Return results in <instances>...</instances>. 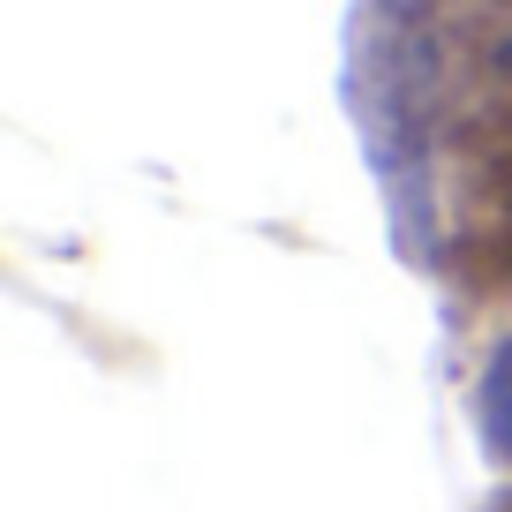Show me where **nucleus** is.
I'll use <instances>...</instances> for the list:
<instances>
[{
  "label": "nucleus",
  "mask_w": 512,
  "mask_h": 512,
  "mask_svg": "<svg viewBox=\"0 0 512 512\" xmlns=\"http://www.w3.org/2000/svg\"><path fill=\"white\" fill-rule=\"evenodd\" d=\"M354 121L392 196L407 264L460 317H512V8L362 0Z\"/></svg>",
  "instance_id": "obj_1"
},
{
  "label": "nucleus",
  "mask_w": 512,
  "mask_h": 512,
  "mask_svg": "<svg viewBox=\"0 0 512 512\" xmlns=\"http://www.w3.org/2000/svg\"><path fill=\"white\" fill-rule=\"evenodd\" d=\"M482 512H512V490H505V497H490V505H482Z\"/></svg>",
  "instance_id": "obj_2"
},
{
  "label": "nucleus",
  "mask_w": 512,
  "mask_h": 512,
  "mask_svg": "<svg viewBox=\"0 0 512 512\" xmlns=\"http://www.w3.org/2000/svg\"><path fill=\"white\" fill-rule=\"evenodd\" d=\"M482 8H512V0H482Z\"/></svg>",
  "instance_id": "obj_3"
},
{
  "label": "nucleus",
  "mask_w": 512,
  "mask_h": 512,
  "mask_svg": "<svg viewBox=\"0 0 512 512\" xmlns=\"http://www.w3.org/2000/svg\"><path fill=\"white\" fill-rule=\"evenodd\" d=\"M505 324H512V317H505Z\"/></svg>",
  "instance_id": "obj_4"
}]
</instances>
